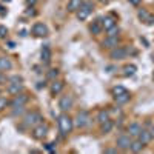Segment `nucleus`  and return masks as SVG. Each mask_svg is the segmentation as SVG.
<instances>
[{"instance_id":"4","label":"nucleus","mask_w":154,"mask_h":154,"mask_svg":"<svg viewBox=\"0 0 154 154\" xmlns=\"http://www.w3.org/2000/svg\"><path fill=\"white\" fill-rule=\"evenodd\" d=\"M93 9H94V5H93L91 2H83L82 6L77 9V12H75L77 20H79V22H85V20L89 17V14L93 12Z\"/></svg>"},{"instance_id":"40","label":"nucleus","mask_w":154,"mask_h":154,"mask_svg":"<svg viewBox=\"0 0 154 154\" xmlns=\"http://www.w3.org/2000/svg\"><path fill=\"white\" fill-rule=\"evenodd\" d=\"M149 131H151V136H152V139H154V126L151 128V130H149Z\"/></svg>"},{"instance_id":"7","label":"nucleus","mask_w":154,"mask_h":154,"mask_svg":"<svg viewBox=\"0 0 154 154\" xmlns=\"http://www.w3.org/2000/svg\"><path fill=\"white\" fill-rule=\"evenodd\" d=\"M74 106V97L71 94H63L59 99V109L62 112H68Z\"/></svg>"},{"instance_id":"5","label":"nucleus","mask_w":154,"mask_h":154,"mask_svg":"<svg viewBox=\"0 0 154 154\" xmlns=\"http://www.w3.org/2000/svg\"><path fill=\"white\" fill-rule=\"evenodd\" d=\"M48 133H49L48 123L42 122V123H38V125H35V126L32 128L31 136H32V139H35V140H43V139L48 136Z\"/></svg>"},{"instance_id":"37","label":"nucleus","mask_w":154,"mask_h":154,"mask_svg":"<svg viewBox=\"0 0 154 154\" xmlns=\"http://www.w3.org/2000/svg\"><path fill=\"white\" fill-rule=\"evenodd\" d=\"M37 2V0H26V3L29 5V6H34V3Z\"/></svg>"},{"instance_id":"23","label":"nucleus","mask_w":154,"mask_h":154,"mask_svg":"<svg viewBox=\"0 0 154 154\" xmlns=\"http://www.w3.org/2000/svg\"><path fill=\"white\" fill-rule=\"evenodd\" d=\"M130 99H131L130 91H126V93H123V94H120V96H114V102H116L117 105H125V103H128V102H130Z\"/></svg>"},{"instance_id":"27","label":"nucleus","mask_w":154,"mask_h":154,"mask_svg":"<svg viewBox=\"0 0 154 154\" xmlns=\"http://www.w3.org/2000/svg\"><path fill=\"white\" fill-rule=\"evenodd\" d=\"M59 75H60V71H59L57 68H53V69H49V71L46 72V79L51 80V82H54V80L59 79Z\"/></svg>"},{"instance_id":"38","label":"nucleus","mask_w":154,"mask_h":154,"mask_svg":"<svg viewBox=\"0 0 154 154\" xmlns=\"http://www.w3.org/2000/svg\"><path fill=\"white\" fill-rule=\"evenodd\" d=\"M97 2H100V3H103V5H106V3H109L111 0H97Z\"/></svg>"},{"instance_id":"12","label":"nucleus","mask_w":154,"mask_h":154,"mask_svg":"<svg viewBox=\"0 0 154 154\" xmlns=\"http://www.w3.org/2000/svg\"><path fill=\"white\" fill-rule=\"evenodd\" d=\"M63 88H65V82L63 80H54L53 83H51V86H49V94L53 97H56V96H59L63 91Z\"/></svg>"},{"instance_id":"34","label":"nucleus","mask_w":154,"mask_h":154,"mask_svg":"<svg viewBox=\"0 0 154 154\" xmlns=\"http://www.w3.org/2000/svg\"><path fill=\"white\" fill-rule=\"evenodd\" d=\"M6 82H8L6 72H0V85H2V83H6Z\"/></svg>"},{"instance_id":"42","label":"nucleus","mask_w":154,"mask_h":154,"mask_svg":"<svg viewBox=\"0 0 154 154\" xmlns=\"http://www.w3.org/2000/svg\"><path fill=\"white\" fill-rule=\"evenodd\" d=\"M2 2H11V0H2Z\"/></svg>"},{"instance_id":"36","label":"nucleus","mask_w":154,"mask_h":154,"mask_svg":"<svg viewBox=\"0 0 154 154\" xmlns=\"http://www.w3.org/2000/svg\"><path fill=\"white\" fill-rule=\"evenodd\" d=\"M128 2H130L133 6H139L140 3H142V0H128Z\"/></svg>"},{"instance_id":"18","label":"nucleus","mask_w":154,"mask_h":154,"mask_svg":"<svg viewBox=\"0 0 154 154\" xmlns=\"http://www.w3.org/2000/svg\"><path fill=\"white\" fill-rule=\"evenodd\" d=\"M12 66H14V63L12 60L6 56H2L0 57V72H6V71H11Z\"/></svg>"},{"instance_id":"31","label":"nucleus","mask_w":154,"mask_h":154,"mask_svg":"<svg viewBox=\"0 0 154 154\" xmlns=\"http://www.w3.org/2000/svg\"><path fill=\"white\" fill-rule=\"evenodd\" d=\"M119 32H120V28L117 26V25H114L112 28H109L106 31V35H119Z\"/></svg>"},{"instance_id":"8","label":"nucleus","mask_w":154,"mask_h":154,"mask_svg":"<svg viewBox=\"0 0 154 154\" xmlns=\"http://www.w3.org/2000/svg\"><path fill=\"white\" fill-rule=\"evenodd\" d=\"M131 142H133V137L130 134H120L117 137V140H116V146H117L120 151H128L131 148Z\"/></svg>"},{"instance_id":"20","label":"nucleus","mask_w":154,"mask_h":154,"mask_svg":"<svg viewBox=\"0 0 154 154\" xmlns=\"http://www.w3.org/2000/svg\"><path fill=\"white\" fill-rule=\"evenodd\" d=\"M145 146H146V145L142 142V140H139V139L136 137V139H133V142H131V148H130V149H131L133 152H142V151L145 149Z\"/></svg>"},{"instance_id":"13","label":"nucleus","mask_w":154,"mask_h":154,"mask_svg":"<svg viewBox=\"0 0 154 154\" xmlns=\"http://www.w3.org/2000/svg\"><path fill=\"white\" fill-rule=\"evenodd\" d=\"M23 83H12V82H8L6 85V93L9 96H16V94H20L23 93Z\"/></svg>"},{"instance_id":"11","label":"nucleus","mask_w":154,"mask_h":154,"mask_svg":"<svg viewBox=\"0 0 154 154\" xmlns=\"http://www.w3.org/2000/svg\"><path fill=\"white\" fill-rule=\"evenodd\" d=\"M51 59H53V51H51V46L49 45H43L42 49H40V60H42V63H43V65H49Z\"/></svg>"},{"instance_id":"41","label":"nucleus","mask_w":154,"mask_h":154,"mask_svg":"<svg viewBox=\"0 0 154 154\" xmlns=\"http://www.w3.org/2000/svg\"><path fill=\"white\" fill-rule=\"evenodd\" d=\"M2 91H3V88H2V85H0V94H2Z\"/></svg>"},{"instance_id":"33","label":"nucleus","mask_w":154,"mask_h":154,"mask_svg":"<svg viewBox=\"0 0 154 154\" xmlns=\"http://www.w3.org/2000/svg\"><path fill=\"white\" fill-rule=\"evenodd\" d=\"M56 146H57V143H56V142H49V143H46V145H45V149L53 152V151H56Z\"/></svg>"},{"instance_id":"28","label":"nucleus","mask_w":154,"mask_h":154,"mask_svg":"<svg viewBox=\"0 0 154 154\" xmlns=\"http://www.w3.org/2000/svg\"><path fill=\"white\" fill-rule=\"evenodd\" d=\"M6 108H9V99L5 96H0V112H3Z\"/></svg>"},{"instance_id":"9","label":"nucleus","mask_w":154,"mask_h":154,"mask_svg":"<svg viewBox=\"0 0 154 154\" xmlns=\"http://www.w3.org/2000/svg\"><path fill=\"white\" fill-rule=\"evenodd\" d=\"M31 32H32V35H35V37H46V35L49 34V29H48V26H46L45 23L37 22V23L32 25Z\"/></svg>"},{"instance_id":"14","label":"nucleus","mask_w":154,"mask_h":154,"mask_svg":"<svg viewBox=\"0 0 154 154\" xmlns=\"http://www.w3.org/2000/svg\"><path fill=\"white\" fill-rule=\"evenodd\" d=\"M102 46L108 48V49H112L116 46H119V35H106L105 40L102 42Z\"/></svg>"},{"instance_id":"32","label":"nucleus","mask_w":154,"mask_h":154,"mask_svg":"<svg viewBox=\"0 0 154 154\" xmlns=\"http://www.w3.org/2000/svg\"><path fill=\"white\" fill-rule=\"evenodd\" d=\"M8 35V28L5 25H0V38H6Z\"/></svg>"},{"instance_id":"2","label":"nucleus","mask_w":154,"mask_h":154,"mask_svg":"<svg viewBox=\"0 0 154 154\" xmlns=\"http://www.w3.org/2000/svg\"><path fill=\"white\" fill-rule=\"evenodd\" d=\"M45 119H43V116L38 112V111H29L23 116V123L25 126H28V128H34L35 125L38 123H42Z\"/></svg>"},{"instance_id":"6","label":"nucleus","mask_w":154,"mask_h":154,"mask_svg":"<svg viewBox=\"0 0 154 154\" xmlns=\"http://www.w3.org/2000/svg\"><path fill=\"white\" fill-rule=\"evenodd\" d=\"M29 102V96L26 93H20L12 96V99L9 100V108H20V106H26V103Z\"/></svg>"},{"instance_id":"35","label":"nucleus","mask_w":154,"mask_h":154,"mask_svg":"<svg viewBox=\"0 0 154 154\" xmlns=\"http://www.w3.org/2000/svg\"><path fill=\"white\" fill-rule=\"evenodd\" d=\"M117 151H119L117 146H116V148H106L105 149V152H109V154H114V152H117Z\"/></svg>"},{"instance_id":"1","label":"nucleus","mask_w":154,"mask_h":154,"mask_svg":"<svg viewBox=\"0 0 154 154\" xmlns=\"http://www.w3.org/2000/svg\"><path fill=\"white\" fill-rule=\"evenodd\" d=\"M57 125H59V133L62 137H66L72 133L74 128V119L71 116H68L66 112H62L57 117Z\"/></svg>"},{"instance_id":"24","label":"nucleus","mask_w":154,"mask_h":154,"mask_svg":"<svg viewBox=\"0 0 154 154\" xmlns=\"http://www.w3.org/2000/svg\"><path fill=\"white\" fill-rule=\"evenodd\" d=\"M83 3V0H68V5H66V9L68 12H77V9H79Z\"/></svg>"},{"instance_id":"16","label":"nucleus","mask_w":154,"mask_h":154,"mask_svg":"<svg viewBox=\"0 0 154 154\" xmlns=\"http://www.w3.org/2000/svg\"><path fill=\"white\" fill-rule=\"evenodd\" d=\"M137 17H139L140 22H143V23H146V25H152V23H154V17L149 14L146 9H139V11H137Z\"/></svg>"},{"instance_id":"22","label":"nucleus","mask_w":154,"mask_h":154,"mask_svg":"<svg viewBox=\"0 0 154 154\" xmlns=\"http://www.w3.org/2000/svg\"><path fill=\"white\" fill-rule=\"evenodd\" d=\"M111 119V112H109V109H100L99 112H97V117H96V120L99 122V123H103V122H106V120H109Z\"/></svg>"},{"instance_id":"15","label":"nucleus","mask_w":154,"mask_h":154,"mask_svg":"<svg viewBox=\"0 0 154 154\" xmlns=\"http://www.w3.org/2000/svg\"><path fill=\"white\" fill-rule=\"evenodd\" d=\"M88 31L91 32L93 35H99V34H102V31H103V26H102V22H100V19L93 20L91 23H89Z\"/></svg>"},{"instance_id":"19","label":"nucleus","mask_w":154,"mask_h":154,"mask_svg":"<svg viewBox=\"0 0 154 154\" xmlns=\"http://www.w3.org/2000/svg\"><path fill=\"white\" fill-rule=\"evenodd\" d=\"M142 131V126H140V123L139 122H133V123H130L128 125V128H126V133L130 134L131 137H137L139 136V133Z\"/></svg>"},{"instance_id":"29","label":"nucleus","mask_w":154,"mask_h":154,"mask_svg":"<svg viewBox=\"0 0 154 154\" xmlns=\"http://www.w3.org/2000/svg\"><path fill=\"white\" fill-rule=\"evenodd\" d=\"M126 91H128V89H126L125 86L117 85V86H114V88H112V91H111V93H112V97H114V96H120V94H123V93H126Z\"/></svg>"},{"instance_id":"39","label":"nucleus","mask_w":154,"mask_h":154,"mask_svg":"<svg viewBox=\"0 0 154 154\" xmlns=\"http://www.w3.org/2000/svg\"><path fill=\"white\" fill-rule=\"evenodd\" d=\"M0 14H5V8L2 5H0Z\"/></svg>"},{"instance_id":"26","label":"nucleus","mask_w":154,"mask_h":154,"mask_svg":"<svg viewBox=\"0 0 154 154\" xmlns=\"http://www.w3.org/2000/svg\"><path fill=\"white\" fill-rule=\"evenodd\" d=\"M136 71H137V66L134 65V63H128V65H125V66H123V75H126V77L134 75V74H136Z\"/></svg>"},{"instance_id":"30","label":"nucleus","mask_w":154,"mask_h":154,"mask_svg":"<svg viewBox=\"0 0 154 154\" xmlns=\"http://www.w3.org/2000/svg\"><path fill=\"white\" fill-rule=\"evenodd\" d=\"M8 82H12V83H23V77L20 74H12L8 77Z\"/></svg>"},{"instance_id":"17","label":"nucleus","mask_w":154,"mask_h":154,"mask_svg":"<svg viewBox=\"0 0 154 154\" xmlns=\"http://www.w3.org/2000/svg\"><path fill=\"white\" fill-rule=\"evenodd\" d=\"M100 22H102V26H103L105 31H108L109 28H112L114 25H117V19L114 16H105V17H100Z\"/></svg>"},{"instance_id":"10","label":"nucleus","mask_w":154,"mask_h":154,"mask_svg":"<svg viewBox=\"0 0 154 154\" xmlns=\"http://www.w3.org/2000/svg\"><path fill=\"white\" fill-rule=\"evenodd\" d=\"M126 56H128V49L125 46H116V48L111 49V53H109V57L112 60H123Z\"/></svg>"},{"instance_id":"3","label":"nucleus","mask_w":154,"mask_h":154,"mask_svg":"<svg viewBox=\"0 0 154 154\" xmlns=\"http://www.w3.org/2000/svg\"><path fill=\"white\" fill-rule=\"evenodd\" d=\"M89 123H91V114H89L86 109H80L79 112L75 114L74 117V126L75 128H86Z\"/></svg>"},{"instance_id":"25","label":"nucleus","mask_w":154,"mask_h":154,"mask_svg":"<svg viewBox=\"0 0 154 154\" xmlns=\"http://www.w3.org/2000/svg\"><path fill=\"white\" fill-rule=\"evenodd\" d=\"M112 128H114V122L109 119V120H106L103 123H100V133L102 134H108V133L112 131Z\"/></svg>"},{"instance_id":"21","label":"nucleus","mask_w":154,"mask_h":154,"mask_svg":"<svg viewBox=\"0 0 154 154\" xmlns=\"http://www.w3.org/2000/svg\"><path fill=\"white\" fill-rule=\"evenodd\" d=\"M137 139L139 140H142V142L145 143V145H148L151 140H152V136H151V131L149 130H145V128H142V131L139 133V136H137Z\"/></svg>"}]
</instances>
